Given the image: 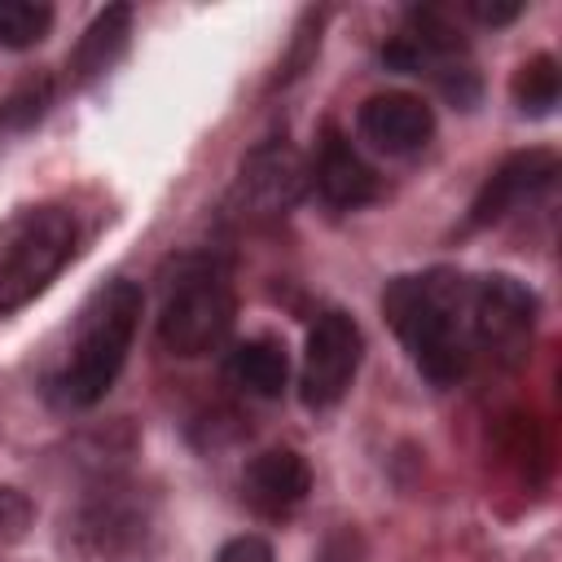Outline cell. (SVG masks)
<instances>
[{
    "label": "cell",
    "mask_w": 562,
    "mask_h": 562,
    "mask_svg": "<svg viewBox=\"0 0 562 562\" xmlns=\"http://www.w3.org/2000/svg\"><path fill=\"white\" fill-rule=\"evenodd\" d=\"M382 312L430 382H457L474 360L470 338V277L422 272L395 277L382 294Z\"/></svg>",
    "instance_id": "cell-1"
},
{
    "label": "cell",
    "mask_w": 562,
    "mask_h": 562,
    "mask_svg": "<svg viewBox=\"0 0 562 562\" xmlns=\"http://www.w3.org/2000/svg\"><path fill=\"white\" fill-rule=\"evenodd\" d=\"M140 307H145V299H140V285H132V281H110L105 290L92 294V303L79 312L70 356L57 373V391L66 404L92 408L97 400H105V391L114 386V378L123 373V360L132 351Z\"/></svg>",
    "instance_id": "cell-2"
},
{
    "label": "cell",
    "mask_w": 562,
    "mask_h": 562,
    "mask_svg": "<svg viewBox=\"0 0 562 562\" xmlns=\"http://www.w3.org/2000/svg\"><path fill=\"white\" fill-rule=\"evenodd\" d=\"M75 246H79V224L66 206L26 211L0 241V316L40 299L48 281L70 263Z\"/></svg>",
    "instance_id": "cell-3"
},
{
    "label": "cell",
    "mask_w": 562,
    "mask_h": 562,
    "mask_svg": "<svg viewBox=\"0 0 562 562\" xmlns=\"http://www.w3.org/2000/svg\"><path fill=\"white\" fill-rule=\"evenodd\" d=\"M233 312H237V299H233L228 277L215 268H193L171 285V294L162 303L158 342L184 360L206 356L211 347H220L228 338Z\"/></svg>",
    "instance_id": "cell-4"
},
{
    "label": "cell",
    "mask_w": 562,
    "mask_h": 562,
    "mask_svg": "<svg viewBox=\"0 0 562 562\" xmlns=\"http://www.w3.org/2000/svg\"><path fill=\"white\" fill-rule=\"evenodd\" d=\"M536 329V294L514 277H479L470 281V338L474 356L496 364H518L531 347Z\"/></svg>",
    "instance_id": "cell-5"
},
{
    "label": "cell",
    "mask_w": 562,
    "mask_h": 562,
    "mask_svg": "<svg viewBox=\"0 0 562 562\" xmlns=\"http://www.w3.org/2000/svg\"><path fill=\"white\" fill-rule=\"evenodd\" d=\"M364 356V334L347 312H321L316 325L307 329V351H303V404L329 408L347 395L356 369Z\"/></svg>",
    "instance_id": "cell-6"
},
{
    "label": "cell",
    "mask_w": 562,
    "mask_h": 562,
    "mask_svg": "<svg viewBox=\"0 0 562 562\" xmlns=\"http://www.w3.org/2000/svg\"><path fill=\"white\" fill-rule=\"evenodd\" d=\"M303 189H307V162L290 145L272 140L241 162L228 206L237 220H272V215H285L303 198Z\"/></svg>",
    "instance_id": "cell-7"
},
{
    "label": "cell",
    "mask_w": 562,
    "mask_h": 562,
    "mask_svg": "<svg viewBox=\"0 0 562 562\" xmlns=\"http://www.w3.org/2000/svg\"><path fill=\"white\" fill-rule=\"evenodd\" d=\"M558 176V158L549 149H527L505 158L479 189L474 206H470V228H487L496 220H505L509 211H518L522 202H531L536 193H544Z\"/></svg>",
    "instance_id": "cell-8"
},
{
    "label": "cell",
    "mask_w": 562,
    "mask_h": 562,
    "mask_svg": "<svg viewBox=\"0 0 562 562\" xmlns=\"http://www.w3.org/2000/svg\"><path fill=\"white\" fill-rule=\"evenodd\" d=\"M360 136L382 154H413L435 136V114L413 92H378L360 105Z\"/></svg>",
    "instance_id": "cell-9"
},
{
    "label": "cell",
    "mask_w": 562,
    "mask_h": 562,
    "mask_svg": "<svg viewBox=\"0 0 562 562\" xmlns=\"http://www.w3.org/2000/svg\"><path fill=\"white\" fill-rule=\"evenodd\" d=\"M241 492H246L250 509H259L268 518H281V514H290V509H299L307 501L312 470L294 448H268L246 465Z\"/></svg>",
    "instance_id": "cell-10"
},
{
    "label": "cell",
    "mask_w": 562,
    "mask_h": 562,
    "mask_svg": "<svg viewBox=\"0 0 562 562\" xmlns=\"http://www.w3.org/2000/svg\"><path fill=\"white\" fill-rule=\"evenodd\" d=\"M316 189L329 206H364L378 198V176L373 167L351 149V140L338 127H325L321 149H316Z\"/></svg>",
    "instance_id": "cell-11"
},
{
    "label": "cell",
    "mask_w": 562,
    "mask_h": 562,
    "mask_svg": "<svg viewBox=\"0 0 562 562\" xmlns=\"http://www.w3.org/2000/svg\"><path fill=\"white\" fill-rule=\"evenodd\" d=\"M127 35H132V9H127V4L101 9V13L88 22V31L79 35L75 53H70V79H75V83H88V79L105 75V70L123 57Z\"/></svg>",
    "instance_id": "cell-12"
},
{
    "label": "cell",
    "mask_w": 562,
    "mask_h": 562,
    "mask_svg": "<svg viewBox=\"0 0 562 562\" xmlns=\"http://www.w3.org/2000/svg\"><path fill=\"white\" fill-rule=\"evenodd\" d=\"M83 553H119L123 544H136L145 536V514L136 505H123L119 496L92 501L75 522Z\"/></svg>",
    "instance_id": "cell-13"
},
{
    "label": "cell",
    "mask_w": 562,
    "mask_h": 562,
    "mask_svg": "<svg viewBox=\"0 0 562 562\" xmlns=\"http://www.w3.org/2000/svg\"><path fill=\"white\" fill-rule=\"evenodd\" d=\"M228 378L241 391H250V395H263V400L281 395L285 382H290L285 347L277 338H246V342H237L233 356H228Z\"/></svg>",
    "instance_id": "cell-14"
},
{
    "label": "cell",
    "mask_w": 562,
    "mask_h": 562,
    "mask_svg": "<svg viewBox=\"0 0 562 562\" xmlns=\"http://www.w3.org/2000/svg\"><path fill=\"white\" fill-rule=\"evenodd\" d=\"M53 105V79L40 75V79H26L22 88H13L4 101H0V145H9L13 136L31 132Z\"/></svg>",
    "instance_id": "cell-15"
},
{
    "label": "cell",
    "mask_w": 562,
    "mask_h": 562,
    "mask_svg": "<svg viewBox=\"0 0 562 562\" xmlns=\"http://www.w3.org/2000/svg\"><path fill=\"white\" fill-rule=\"evenodd\" d=\"M558 92H562V75H558V61L549 53H536L531 61L518 66V75H514V101L527 114H549L558 105Z\"/></svg>",
    "instance_id": "cell-16"
},
{
    "label": "cell",
    "mask_w": 562,
    "mask_h": 562,
    "mask_svg": "<svg viewBox=\"0 0 562 562\" xmlns=\"http://www.w3.org/2000/svg\"><path fill=\"white\" fill-rule=\"evenodd\" d=\"M48 31H53V4L0 0V44L4 48H35Z\"/></svg>",
    "instance_id": "cell-17"
},
{
    "label": "cell",
    "mask_w": 562,
    "mask_h": 562,
    "mask_svg": "<svg viewBox=\"0 0 562 562\" xmlns=\"http://www.w3.org/2000/svg\"><path fill=\"white\" fill-rule=\"evenodd\" d=\"M31 522H35V505L26 501V492L0 483V549L18 544L31 531Z\"/></svg>",
    "instance_id": "cell-18"
},
{
    "label": "cell",
    "mask_w": 562,
    "mask_h": 562,
    "mask_svg": "<svg viewBox=\"0 0 562 562\" xmlns=\"http://www.w3.org/2000/svg\"><path fill=\"white\" fill-rule=\"evenodd\" d=\"M215 562H272V544L263 536H233L215 553Z\"/></svg>",
    "instance_id": "cell-19"
},
{
    "label": "cell",
    "mask_w": 562,
    "mask_h": 562,
    "mask_svg": "<svg viewBox=\"0 0 562 562\" xmlns=\"http://www.w3.org/2000/svg\"><path fill=\"white\" fill-rule=\"evenodd\" d=\"M316 562H364V540L356 531H334L316 553Z\"/></svg>",
    "instance_id": "cell-20"
},
{
    "label": "cell",
    "mask_w": 562,
    "mask_h": 562,
    "mask_svg": "<svg viewBox=\"0 0 562 562\" xmlns=\"http://www.w3.org/2000/svg\"><path fill=\"white\" fill-rule=\"evenodd\" d=\"M470 13L479 18V22H487V26H501V22H514L518 13H522V0H474L470 4Z\"/></svg>",
    "instance_id": "cell-21"
}]
</instances>
